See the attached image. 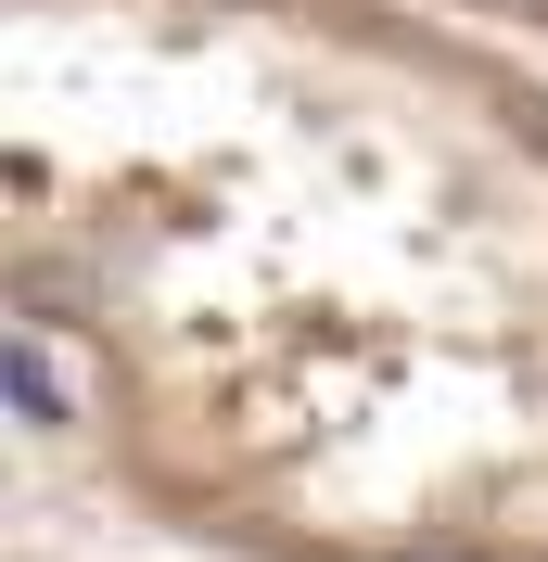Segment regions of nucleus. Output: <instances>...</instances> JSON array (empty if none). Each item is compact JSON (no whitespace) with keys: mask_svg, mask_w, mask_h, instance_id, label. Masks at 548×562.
<instances>
[{"mask_svg":"<svg viewBox=\"0 0 548 562\" xmlns=\"http://www.w3.org/2000/svg\"><path fill=\"white\" fill-rule=\"evenodd\" d=\"M0 396H13V422H65V358H52V333L38 319H13V346H0Z\"/></svg>","mask_w":548,"mask_h":562,"instance_id":"obj_1","label":"nucleus"}]
</instances>
